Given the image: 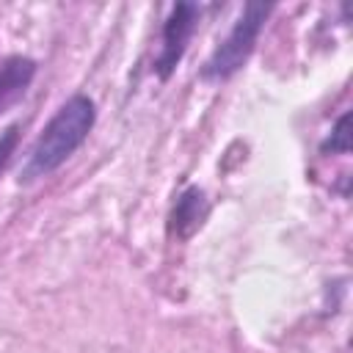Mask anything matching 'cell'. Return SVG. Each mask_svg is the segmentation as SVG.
I'll return each mask as SVG.
<instances>
[{
    "mask_svg": "<svg viewBox=\"0 0 353 353\" xmlns=\"http://www.w3.org/2000/svg\"><path fill=\"white\" fill-rule=\"evenodd\" d=\"M97 124V105L91 97L85 94H72L58 110L55 116L44 124V130L39 132V138L33 141L17 182L19 185H30L36 179L50 176L52 171H58L88 138V132Z\"/></svg>",
    "mask_w": 353,
    "mask_h": 353,
    "instance_id": "obj_1",
    "label": "cell"
},
{
    "mask_svg": "<svg viewBox=\"0 0 353 353\" xmlns=\"http://www.w3.org/2000/svg\"><path fill=\"white\" fill-rule=\"evenodd\" d=\"M270 11H273L270 3H245L243 14L232 25V30L221 39V44L204 61L201 80H207V83H223L232 74H237L243 69V63L251 58V52L256 47V39H259V33H262L265 19H268Z\"/></svg>",
    "mask_w": 353,
    "mask_h": 353,
    "instance_id": "obj_2",
    "label": "cell"
},
{
    "mask_svg": "<svg viewBox=\"0 0 353 353\" xmlns=\"http://www.w3.org/2000/svg\"><path fill=\"white\" fill-rule=\"evenodd\" d=\"M199 17H201V6L196 3H174L165 22H163V30H160V50L154 55V74L160 80H168L174 74V69L179 66L188 44H190V36L199 25Z\"/></svg>",
    "mask_w": 353,
    "mask_h": 353,
    "instance_id": "obj_3",
    "label": "cell"
},
{
    "mask_svg": "<svg viewBox=\"0 0 353 353\" xmlns=\"http://www.w3.org/2000/svg\"><path fill=\"white\" fill-rule=\"evenodd\" d=\"M210 215V201H207V193L196 185L185 188L174 207H171V215H168V234L176 237V240H188L201 223L204 218Z\"/></svg>",
    "mask_w": 353,
    "mask_h": 353,
    "instance_id": "obj_4",
    "label": "cell"
},
{
    "mask_svg": "<svg viewBox=\"0 0 353 353\" xmlns=\"http://www.w3.org/2000/svg\"><path fill=\"white\" fill-rule=\"evenodd\" d=\"M36 72L39 63L28 55H11L0 61V113H6L11 105H17L25 97Z\"/></svg>",
    "mask_w": 353,
    "mask_h": 353,
    "instance_id": "obj_5",
    "label": "cell"
},
{
    "mask_svg": "<svg viewBox=\"0 0 353 353\" xmlns=\"http://www.w3.org/2000/svg\"><path fill=\"white\" fill-rule=\"evenodd\" d=\"M323 154H347L350 152V113H342L331 127V135L320 143Z\"/></svg>",
    "mask_w": 353,
    "mask_h": 353,
    "instance_id": "obj_6",
    "label": "cell"
},
{
    "mask_svg": "<svg viewBox=\"0 0 353 353\" xmlns=\"http://www.w3.org/2000/svg\"><path fill=\"white\" fill-rule=\"evenodd\" d=\"M17 143H19V124H8L0 132V174L11 163V154L17 152Z\"/></svg>",
    "mask_w": 353,
    "mask_h": 353,
    "instance_id": "obj_7",
    "label": "cell"
}]
</instances>
